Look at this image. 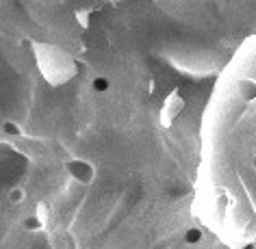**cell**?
I'll return each mask as SVG.
<instances>
[{
	"label": "cell",
	"instance_id": "6da1fadb",
	"mask_svg": "<svg viewBox=\"0 0 256 249\" xmlns=\"http://www.w3.org/2000/svg\"><path fill=\"white\" fill-rule=\"evenodd\" d=\"M65 169H68L69 178L78 184H91V180L96 176L91 163H87V160H78V158L68 160V163H65Z\"/></svg>",
	"mask_w": 256,
	"mask_h": 249
},
{
	"label": "cell",
	"instance_id": "7a4b0ae2",
	"mask_svg": "<svg viewBox=\"0 0 256 249\" xmlns=\"http://www.w3.org/2000/svg\"><path fill=\"white\" fill-rule=\"evenodd\" d=\"M239 91H241V98L248 100V102L256 100V80H252V78L243 80L241 82V87H239Z\"/></svg>",
	"mask_w": 256,
	"mask_h": 249
},
{
	"label": "cell",
	"instance_id": "3957f363",
	"mask_svg": "<svg viewBox=\"0 0 256 249\" xmlns=\"http://www.w3.org/2000/svg\"><path fill=\"white\" fill-rule=\"evenodd\" d=\"M200 241H202V230L200 228H189L187 232H185V243H187V245H198Z\"/></svg>",
	"mask_w": 256,
	"mask_h": 249
},
{
	"label": "cell",
	"instance_id": "277c9868",
	"mask_svg": "<svg viewBox=\"0 0 256 249\" xmlns=\"http://www.w3.org/2000/svg\"><path fill=\"white\" fill-rule=\"evenodd\" d=\"M41 225H44L41 223V219L39 217H35V215H31V217H26L24 219V228L29 230V232H39Z\"/></svg>",
	"mask_w": 256,
	"mask_h": 249
},
{
	"label": "cell",
	"instance_id": "5b68a950",
	"mask_svg": "<svg viewBox=\"0 0 256 249\" xmlns=\"http://www.w3.org/2000/svg\"><path fill=\"white\" fill-rule=\"evenodd\" d=\"M91 87H94V91H98V93H104V91H109L111 82H109V78H104V76H98V78H94V82H91Z\"/></svg>",
	"mask_w": 256,
	"mask_h": 249
},
{
	"label": "cell",
	"instance_id": "8992f818",
	"mask_svg": "<svg viewBox=\"0 0 256 249\" xmlns=\"http://www.w3.org/2000/svg\"><path fill=\"white\" fill-rule=\"evenodd\" d=\"M24 197H26V193H24V188L22 187H16V188L9 191V202H11V204H22Z\"/></svg>",
	"mask_w": 256,
	"mask_h": 249
},
{
	"label": "cell",
	"instance_id": "52a82bcc",
	"mask_svg": "<svg viewBox=\"0 0 256 249\" xmlns=\"http://www.w3.org/2000/svg\"><path fill=\"white\" fill-rule=\"evenodd\" d=\"M2 132H4V135H9V137H20L22 135L20 126H17V124H13V122H4L2 124Z\"/></svg>",
	"mask_w": 256,
	"mask_h": 249
},
{
	"label": "cell",
	"instance_id": "ba28073f",
	"mask_svg": "<svg viewBox=\"0 0 256 249\" xmlns=\"http://www.w3.org/2000/svg\"><path fill=\"white\" fill-rule=\"evenodd\" d=\"M243 249H256V247H254V245H245Z\"/></svg>",
	"mask_w": 256,
	"mask_h": 249
},
{
	"label": "cell",
	"instance_id": "9c48e42d",
	"mask_svg": "<svg viewBox=\"0 0 256 249\" xmlns=\"http://www.w3.org/2000/svg\"><path fill=\"white\" fill-rule=\"evenodd\" d=\"M252 165H254V171H256V156H254V160H252Z\"/></svg>",
	"mask_w": 256,
	"mask_h": 249
}]
</instances>
